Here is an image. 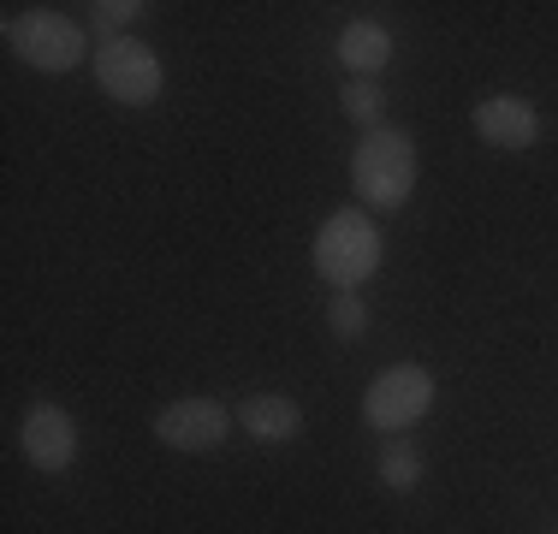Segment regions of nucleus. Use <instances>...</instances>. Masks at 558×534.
<instances>
[{"mask_svg": "<svg viewBox=\"0 0 558 534\" xmlns=\"http://www.w3.org/2000/svg\"><path fill=\"white\" fill-rule=\"evenodd\" d=\"M416 172H422L416 143L398 125L363 131V143H356V155H351V184L368 208H404V196L416 191Z\"/></svg>", "mask_w": 558, "mask_h": 534, "instance_id": "nucleus-1", "label": "nucleus"}, {"mask_svg": "<svg viewBox=\"0 0 558 534\" xmlns=\"http://www.w3.org/2000/svg\"><path fill=\"white\" fill-rule=\"evenodd\" d=\"M380 226L368 220L363 208H339L333 220L315 232V274L333 291H356L368 274L380 267Z\"/></svg>", "mask_w": 558, "mask_h": 534, "instance_id": "nucleus-2", "label": "nucleus"}, {"mask_svg": "<svg viewBox=\"0 0 558 534\" xmlns=\"http://www.w3.org/2000/svg\"><path fill=\"white\" fill-rule=\"evenodd\" d=\"M7 48L19 53L24 65H36V72L60 77L72 72V65H84V24L65 19V12H12L7 19Z\"/></svg>", "mask_w": 558, "mask_h": 534, "instance_id": "nucleus-3", "label": "nucleus"}, {"mask_svg": "<svg viewBox=\"0 0 558 534\" xmlns=\"http://www.w3.org/2000/svg\"><path fill=\"white\" fill-rule=\"evenodd\" d=\"M434 410V374L422 363H392L380 368L375 380H368L363 392V422L375 427V434H404V427H416L422 416Z\"/></svg>", "mask_w": 558, "mask_h": 534, "instance_id": "nucleus-4", "label": "nucleus"}, {"mask_svg": "<svg viewBox=\"0 0 558 534\" xmlns=\"http://www.w3.org/2000/svg\"><path fill=\"white\" fill-rule=\"evenodd\" d=\"M96 84L108 89L113 101H125V107H149L155 96H161V60H155L149 43L119 36V43L96 48Z\"/></svg>", "mask_w": 558, "mask_h": 534, "instance_id": "nucleus-5", "label": "nucleus"}, {"mask_svg": "<svg viewBox=\"0 0 558 534\" xmlns=\"http://www.w3.org/2000/svg\"><path fill=\"white\" fill-rule=\"evenodd\" d=\"M226 427H232V416H226V404H215V398H179V404H167L161 416H155V439H161L167 451H215L226 446Z\"/></svg>", "mask_w": 558, "mask_h": 534, "instance_id": "nucleus-6", "label": "nucleus"}, {"mask_svg": "<svg viewBox=\"0 0 558 534\" xmlns=\"http://www.w3.org/2000/svg\"><path fill=\"white\" fill-rule=\"evenodd\" d=\"M19 446H24V458H31V470H43V475L72 470V463H77V422H72V410L36 404L31 416H24V427H19Z\"/></svg>", "mask_w": 558, "mask_h": 534, "instance_id": "nucleus-7", "label": "nucleus"}, {"mask_svg": "<svg viewBox=\"0 0 558 534\" xmlns=\"http://www.w3.org/2000/svg\"><path fill=\"white\" fill-rule=\"evenodd\" d=\"M470 119H475V137L494 143V149H505V155H523L529 143L541 137V113L523 96H487Z\"/></svg>", "mask_w": 558, "mask_h": 534, "instance_id": "nucleus-8", "label": "nucleus"}, {"mask_svg": "<svg viewBox=\"0 0 558 534\" xmlns=\"http://www.w3.org/2000/svg\"><path fill=\"white\" fill-rule=\"evenodd\" d=\"M238 427H244L250 439H262V446H286V439H298L303 427V404L286 392H256L244 398V410H238Z\"/></svg>", "mask_w": 558, "mask_h": 534, "instance_id": "nucleus-9", "label": "nucleus"}, {"mask_svg": "<svg viewBox=\"0 0 558 534\" xmlns=\"http://www.w3.org/2000/svg\"><path fill=\"white\" fill-rule=\"evenodd\" d=\"M339 60H344V72L351 77H375L380 65L392 60V36H387V24H375V19H351L339 31Z\"/></svg>", "mask_w": 558, "mask_h": 534, "instance_id": "nucleus-10", "label": "nucleus"}, {"mask_svg": "<svg viewBox=\"0 0 558 534\" xmlns=\"http://www.w3.org/2000/svg\"><path fill=\"white\" fill-rule=\"evenodd\" d=\"M416 481H422V451L410 446V439H387V446H380V487L410 493Z\"/></svg>", "mask_w": 558, "mask_h": 534, "instance_id": "nucleus-11", "label": "nucleus"}, {"mask_svg": "<svg viewBox=\"0 0 558 534\" xmlns=\"http://www.w3.org/2000/svg\"><path fill=\"white\" fill-rule=\"evenodd\" d=\"M339 101H344V113H351L363 131H375L380 125V107H387V96H380L375 77H344V96Z\"/></svg>", "mask_w": 558, "mask_h": 534, "instance_id": "nucleus-12", "label": "nucleus"}, {"mask_svg": "<svg viewBox=\"0 0 558 534\" xmlns=\"http://www.w3.org/2000/svg\"><path fill=\"white\" fill-rule=\"evenodd\" d=\"M143 12H149L143 0H96V7H89V24H96L108 43H119V31H125V24H137Z\"/></svg>", "mask_w": 558, "mask_h": 534, "instance_id": "nucleus-13", "label": "nucleus"}, {"mask_svg": "<svg viewBox=\"0 0 558 534\" xmlns=\"http://www.w3.org/2000/svg\"><path fill=\"white\" fill-rule=\"evenodd\" d=\"M327 327H333L339 339H356V332H368V303L356 298V291H339V298L327 303Z\"/></svg>", "mask_w": 558, "mask_h": 534, "instance_id": "nucleus-14", "label": "nucleus"}]
</instances>
